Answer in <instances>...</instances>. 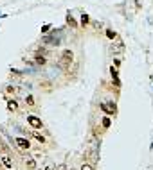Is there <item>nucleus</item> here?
I'll use <instances>...</instances> for the list:
<instances>
[{"label":"nucleus","instance_id":"5","mask_svg":"<svg viewBox=\"0 0 153 170\" xmlns=\"http://www.w3.org/2000/svg\"><path fill=\"white\" fill-rule=\"evenodd\" d=\"M86 156H88L90 163H97V161H99V154H97V149H96V145L92 147L88 152H86Z\"/></svg>","mask_w":153,"mask_h":170},{"label":"nucleus","instance_id":"3","mask_svg":"<svg viewBox=\"0 0 153 170\" xmlns=\"http://www.w3.org/2000/svg\"><path fill=\"white\" fill-rule=\"evenodd\" d=\"M27 124L32 127V129H42V118H38L36 115H27Z\"/></svg>","mask_w":153,"mask_h":170},{"label":"nucleus","instance_id":"12","mask_svg":"<svg viewBox=\"0 0 153 170\" xmlns=\"http://www.w3.org/2000/svg\"><path fill=\"white\" fill-rule=\"evenodd\" d=\"M81 170H96V168H94V165H92V163H83V165H81Z\"/></svg>","mask_w":153,"mask_h":170},{"label":"nucleus","instance_id":"18","mask_svg":"<svg viewBox=\"0 0 153 170\" xmlns=\"http://www.w3.org/2000/svg\"><path fill=\"white\" fill-rule=\"evenodd\" d=\"M103 127H110V118H103Z\"/></svg>","mask_w":153,"mask_h":170},{"label":"nucleus","instance_id":"6","mask_svg":"<svg viewBox=\"0 0 153 170\" xmlns=\"http://www.w3.org/2000/svg\"><path fill=\"white\" fill-rule=\"evenodd\" d=\"M0 161H2V165L7 168V170H11V168H13V159L9 158L7 154H2V156H0Z\"/></svg>","mask_w":153,"mask_h":170},{"label":"nucleus","instance_id":"17","mask_svg":"<svg viewBox=\"0 0 153 170\" xmlns=\"http://www.w3.org/2000/svg\"><path fill=\"white\" fill-rule=\"evenodd\" d=\"M106 36H108V38H110V39H114V38H115V36H117V34H115V32H114V31H106Z\"/></svg>","mask_w":153,"mask_h":170},{"label":"nucleus","instance_id":"7","mask_svg":"<svg viewBox=\"0 0 153 170\" xmlns=\"http://www.w3.org/2000/svg\"><path fill=\"white\" fill-rule=\"evenodd\" d=\"M110 77H112V81L115 83V86H121V83H119V72H117V68H115V66H112V68H110Z\"/></svg>","mask_w":153,"mask_h":170},{"label":"nucleus","instance_id":"11","mask_svg":"<svg viewBox=\"0 0 153 170\" xmlns=\"http://www.w3.org/2000/svg\"><path fill=\"white\" fill-rule=\"evenodd\" d=\"M32 136H34V138L40 141V143H45V138H43V136L42 134H40V133H36V131H32Z\"/></svg>","mask_w":153,"mask_h":170},{"label":"nucleus","instance_id":"14","mask_svg":"<svg viewBox=\"0 0 153 170\" xmlns=\"http://www.w3.org/2000/svg\"><path fill=\"white\" fill-rule=\"evenodd\" d=\"M90 22V16L88 15H81V25H86Z\"/></svg>","mask_w":153,"mask_h":170},{"label":"nucleus","instance_id":"10","mask_svg":"<svg viewBox=\"0 0 153 170\" xmlns=\"http://www.w3.org/2000/svg\"><path fill=\"white\" fill-rule=\"evenodd\" d=\"M112 50H114V52H123V50H124V43H123V41H119Z\"/></svg>","mask_w":153,"mask_h":170},{"label":"nucleus","instance_id":"2","mask_svg":"<svg viewBox=\"0 0 153 170\" xmlns=\"http://www.w3.org/2000/svg\"><path fill=\"white\" fill-rule=\"evenodd\" d=\"M15 143H16V147L20 149V151H29V149H31V141L27 138H22V136L15 138Z\"/></svg>","mask_w":153,"mask_h":170},{"label":"nucleus","instance_id":"8","mask_svg":"<svg viewBox=\"0 0 153 170\" xmlns=\"http://www.w3.org/2000/svg\"><path fill=\"white\" fill-rule=\"evenodd\" d=\"M24 165L27 167L29 170H34V168H36V161H34V158L27 156V158H24Z\"/></svg>","mask_w":153,"mask_h":170},{"label":"nucleus","instance_id":"16","mask_svg":"<svg viewBox=\"0 0 153 170\" xmlns=\"http://www.w3.org/2000/svg\"><path fill=\"white\" fill-rule=\"evenodd\" d=\"M25 104H27V106H34V99H32L31 95H29V97L25 99Z\"/></svg>","mask_w":153,"mask_h":170},{"label":"nucleus","instance_id":"1","mask_svg":"<svg viewBox=\"0 0 153 170\" xmlns=\"http://www.w3.org/2000/svg\"><path fill=\"white\" fill-rule=\"evenodd\" d=\"M72 61H74V52L72 50H63V54H61V57H59V66L61 68H70V65H72Z\"/></svg>","mask_w":153,"mask_h":170},{"label":"nucleus","instance_id":"13","mask_svg":"<svg viewBox=\"0 0 153 170\" xmlns=\"http://www.w3.org/2000/svg\"><path fill=\"white\" fill-rule=\"evenodd\" d=\"M67 23H69V25H70V27H78V23H76V20H74V18H72V16H70V15H69V16H67Z\"/></svg>","mask_w":153,"mask_h":170},{"label":"nucleus","instance_id":"15","mask_svg":"<svg viewBox=\"0 0 153 170\" xmlns=\"http://www.w3.org/2000/svg\"><path fill=\"white\" fill-rule=\"evenodd\" d=\"M36 63L38 65H45V63H47V59H45L43 56H36Z\"/></svg>","mask_w":153,"mask_h":170},{"label":"nucleus","instance_id":"4","mask_svg":"<svg viewBox=\"0 0 153 170\" xmlns=\"http://www.w3.org/2000/svg\"><path fill=\"white\" fill-rule=\"evenodd\" d=\"M101 109L104 111V113H108V115H115V111H117V107H115V102H103L101 104Z\"/></svg>","mask_w":153,"mask_h":170},{"label":"nucleus","instance_id":"9","mask_svg":"<svg viewBox=\"0 0 153 170\" xmlns=\"http://www.w3.org/2000/svg\"><path fill=\"white\" fill-rule=\"evenodd\" d=\"M7 109H9V111H16V109H18V102H16L15 99H9V100H7Z\"/></svg>","mask_w":153,"mask_h":170}]
</instances>
